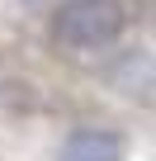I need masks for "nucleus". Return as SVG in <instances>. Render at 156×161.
<instances>
[{
    "mask_svg": "<svg viewBox=\"0 0 156 161\" xmlns=\"http://www.w3.org/2000/svg\"><path fill=\"white\" fill-rule=\"evenodd\" d=\"M128 29L118 0H62L52 14V38L66 52H109Z\"/></svg>",
    "mask_w": 156,
    "mask_h": 161,
    "instance_id": "obj_1",
    "label": "nucleus"
},
{
    "mask_svg": "<svg viewBox=\"0 0 156 161\" xmlns=\"http://www.w3.org/2000/svg\"><path fill=\"white\" fill-rule=\"evenodd\" d=\"M128 142L114 133V128H95V123H81L71 128L57 147V161H123Z\"/></svg>",
    "mask_w": 156,
    "mask_h": 161,
    "instance_id": "obj_2",
    "label": "nucleus"
}]
</instances>
